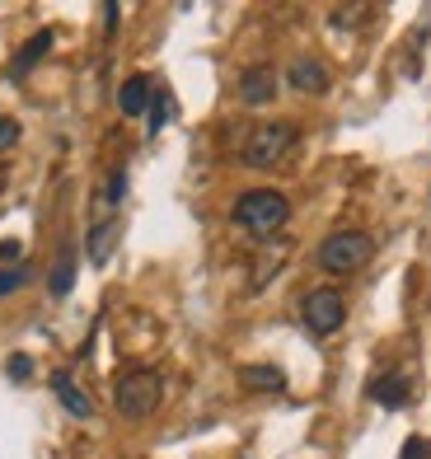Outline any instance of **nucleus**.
Listing matches in <instances>:
<instances>
[{
  "label": "nucleus",
  "instance_id": "obj_4",
  "mask_svg": "<svg viewBox=\"0 0 431 459\" xmlns=\"http://www.w3.org/2000/svg\"><path fill=\"white\" fill-rule=\"evenodd\" d=\"M164 399V385H159V375L155 370H127L122 380L113 385V403L117 412L127 417V422H141V417H151Z\"/></svg>",
  "mask_w": 431,
  "mask_h": 459
},
{
  "label": "nucleus",
  "instance_id": "obj_12",
  "mask_svg": "<svg viewBox=\"0 0 431 459\" xmlns=\"http://www.w3.org/2000/svg\"><path fill=\"white\" fill-rule=\"evenodd\" d=\"M47 52H52V29H38V33L29 38V43L19 48V56H14V71H10V75L19 80L24 71H33V66H38V61H43Z\"/></svg>",
  "mask_w": 431,
  "mask_h": 459
},
{
  "label": "nucleus",
  "instance_id": "obj_7",
  "mask_svg": "<svg viewBox=\"0 0 431 459\" xmlns=\"http://www.w3.org/2000/svg\"><path fill=\"white\" fill-rule=\"evenodd\" d=\"M151 99H155L151 80L146 75H127L122 90H117V108H122V117H141V113H151Z\"/></svg>",
  "mask_w": 431,
  "mask_h": 459
},
{
  "label": "nucleus",
  "instance_id": "obj_3",
  "mask_svg": "<svg viewBox=\"0 0 431 459\" xmlns=\"http://www.w3.org/2000/svg\"><path fill=\"white\" fill-rule=\"evenodd\" d=\"M296 127L291 122H263V127H254L249 136H244V164L249 169H272V164H281L286 155L296 151Z\"/></svg>",
  "mask_w": 431,
  "mask_h": 459
},
{
  "label": "nucleus",
  "instance_id": "obj_14",
  "mask_svg": "<svg viewBox=\"0 0 431 459\" xmlns=\"http://www.w3.org/2000/svg\"><path fill=\"white\" fill-rule=\"evenodd\" d=\"M113 239H117V221H99V225L90 230V263L104 267L108 254H113Z\"/></svg>",
  "mask_w": 431,
  "mask_h": 459
},
{
  "label": "nucleus",
  "instance_id": "obj_6",
  "mask_svg": "<svg viewBox=\"0 0 431 459\" xmlns=\"http://www.w3.org/2000/svg\"><path fill=\"white\" fill-rule=\"evenodd\" d=\"M277 99V71L272 66H249L239 75V103H249V108H263V103Z\"/></svg>",
  "mask_w": 431,
  "mask_h": 459
},
{
  "label": "nucleus",
  "instance_id": "obj_11",
  "mask_svg": "<svg viewBox=\"0 0 431 459\" xmlns=\"http://www.w3.org/2000/svg\"><path fill=\"white\" fill-rule=\"evenodd\" d=\"M71 286H75V244H61V254L52 263V277H47V290L61 300V296H71Z\"/></svg>",
  "mask_w": 431,
  "mask_h": 459
},
{
  "label": "nucleus",
  "instance_id": "obj_16",
  "mask_svg": "<svg viewBox=\"0 0 431 459\" xmlns=\"http://www.w3.org/2000/svg\"><path fill=\"white\" fill-rule=\"evenodd\" d=\"M164 122H169V94L155 90V99H151V136L164 127Z\"/></svg>",
  "mask_w": 431,
  "mask_h": 459
},
{
  "label": "nucleus",
  "instance_id": "obj_17",
  "mask_svg": "<svg viewBox=\"0 0 431 459\" xmlns=\"http://www.w3.org/2000/svg\"><path fill=\"white\" fill-rule=\"evenodd\" d=\"M399 459H431V441L427 436H408V446H403Z\"/></svg>",
  "mask_w": 431,
  "mask_h": 459
},
{
  "label": "nucleus",
  "instance_id": "obj_5",
  "mask_svg": "<svg viewBox=\"0 0 431 459\" xmlns=\"http://www.w3.org/2000/svg\"><path fill=\"white\" fill-rule=\"evenodd\" d=\"M300 319H305V328H310L315 338H328V333L342 328L347 305H342V296L333 286H319V290H310V296L300 300Z\"/></svg>",
  "mask_w": 431,
  "mask_h": 459
},
{
  "label": "nucleus",
  "instance_id": "obj_18",
  "mask_svg": "<svg viewBox=\"0 0 431 459\" xmlns=\"http://www.w3.org/2000/svg\"><path fill=\"white\" fill-rule=\"evenodd\" d=\"M361 14H366V5H342V10H333V24L338 29H357L352 19H361Z\"/></svg>",
  "mask_w": 431,
  "mask_h": 459
},
{
  "label": "nucleus",
  "instance_id": "obj_2",
  "mask_svg": "<svg viewBox=\"0 0 431 459\" xmlns=\"http://www.w3.org/2000/svg\"><path fill=\"white\" fill-rule=\"evenodd\" d=\"M371 258H375V239L366 235V230H338V235H328L319 244V254H315V263L323 267V273H333V277L361 273Z\"/></svg>",
  "mask_w": 431,
  "mask_h": 459
},
{
  "label": "nucleus",
  "instance_id": "obj_13",
  "mask_svg": "<svg viewBox=\"0 0 431 459\" xmlns=\"http://www.w3.org/2000/svg\"><path fill=\"white\" fill-rule=\"evenodd\" d=\"M371 399L380 408H403L408 403V380L403 375H380V380L371 385Z\"/></svg>",
  "mask_w": 431,
  "mask_h": 459
},
{
  "label": "nucleus",
  "instance_id": "obj_19",
  "mask_svg": "<svg viewBox=\"0 0 431 459\" xmlns=\"http://www.w3.org/2000/svg\"><path fill=\"white\" fill-rule=\"evenodd\" d=\"M122 187H127V174L113 169V174H108V183H104V202H117V197H122Z\"/></svg>",
  "mask_w": 431,
  "mask_h": 459
},
{
  "label": "nucleus",
  "instance_id": "obj_8",
  "mask_svg": "<svg viewBox=\"0 0 431 459\" xmlns=\"http://www.w3.org/2000/svg\"><path fill=\"white\" fill-rule=\"evenodd\" d=\"M239 385L249 394H281L286 389V370L281 366H268V361H254V366H239Z\"/></svg>",
  "mask_w": 431,
  "mask_h": 459
},
{
  "label": "nucleus",
  "instance_id": "obj_10",
  "mask_svg": "<svg viewBox=\"0 0 431 459\" xmlns=\"http://www.w3.org/2000/svg\"><path fill=\"white\" fill-rule=\"evenodd\" d=\"M52 394L61 399V408H66L71 417H90V412H94V403L85 399V389H80L66 370H56V375H52Z\"/></svg>",
  "mask_w": 431,
  "mask_h": 459
},
{
  "label": "nucleus",
  "instance_id": "obj_22",
  "mask_svg": "<svg viewBox=\"0 0 431 459\" xmlns=\"http://www.w3.org/2000/svg\"><path fill=\"white\" fill-rule=\"evenodd\" d=\"M29 375H33L29 357H10V380H29Z\"/></svg>",
  "mask_w": 431,
  "mask_h": 459
},
{
  "label": "nucleus",
  "instance_id": "obj_9",
  "mask_svg": "<svg viewBox=\"0 0 431 459\" xmlns=\"http://www.w3.org/2000/svg\"><path fill=\"white\" fill-rule=\"evenodd\" d=\"M286 80H291L300 94H323L328 90V71H323V61H315V56H296L291 71H286Z\"/></svg>",
  "mask_w": 431,
  "mask_h": 459
},
{
  "label": "nucleus",
  "instance_id": "obj_15",
  "mask_svg": "<svg viewBox=\"0 0 431 459\" xmlns=\"http://www.w3.org/2000/svg\"><path fill=\"white\" fill-rule=\"evenodd\" d=\"M19 286H29V267H0V296H14Z\"/></svg>",
  "mask_w": 431,
  "mask_h": 459
},
{
  "label": "nucleus",
  "instance_id": "obj_1",
  "mask_svg": "<svg viewBox=\"0 0 431 459\" xmlns=\"http://www.w3.org/2000/svg\"><path fill=\"white\" fill-rule=\"evenodd\" d=\"M286 221H291V202H286L277 187H249V193H239V202H235V225L258 235V239L277 235Z\"/></svg>",
  "mask_w": 431,
  "mask_h": 459
},
{
  "label": "nucleus",
  "instance_id": "obj_21",
  "mask_svg": "<svg viewBox=\"0 0 431 459\" xmlns=\"http://www.w3.org/2000/svg\"><path fill=\"white\" fill-rule=\"evenodd\" d=\"M19 258H24V244H19V239H5V244H0V263H5V267H14Z\"/></svg>",
  "mask_w": 431,
  "mask_h": 459
},
{
  "label": "nucleus",
  "instance_id": "obj_23",
  "mask_svg": "<svg viewBox=\"0 0 431 459\" xmlns=\"http://www.w3.org/2000/svg\"><path fill=\"white\" fill-rule=\"evenodd\" d=\"M0 193H5V169H0Z\"/></svg>",
  "mask_w": 431,
  "mask_h": 459
},
{
  "label": "nucleus",
  "instance_id": "obj_20",
  "mask_svg": "<svg viewBox=\"0 0 431 459\" xmlns=\"http://www.w3.org/2000/svg\"><path fill=\"white\" fill-rule=\"evenodd\" d=\"M14 141H19V122L14 117H0V151H10Z\"/></svg>",
  "mask_w": 431,
  "mask_h": 459
}]
</instances>
